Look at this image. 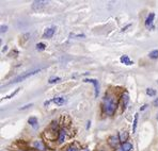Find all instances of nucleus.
I'll return each instance as SVG.
<instances>
[{"instance_id":"obj_5","label":"nucleus","mask_w":158,"mask_h":151,"mask_svg":"<svg viewBox=\"0 0 158 151\" xmlns=\"http://www.w3.org/2000/svg\"><path fill=\"white\" fill-rule=\"evenodd\" d=\"M56 32V28L55 27H50V28H47L43 33V39H51Z\"/></svg>"},{"instance_id":"obj_27","label":"nucleus","mask_w":158,"mask_h":151,"mask_svg":"<svg viewBox=\"0 0 158 151\" xmlns=\"http://www.w3.org/2000/svg\"><path fill=\"white\" fill-rule=\"evenodd\" d=\"M50 102H53V101H51V100H48V101H45V102H44V106H49V103H50Z\"/></svg>"},{"instance_id":"obj_11","label":"nucleus","mask_w":158,"mask_h":151,"mask_svg":"<svg viewBox=\"0 0 158 151\" xmlns=\"http://www.w3.org/2000/svg\"><path fill=\"white\" fill-rule=\"evenodd\" d=\"M119 143H120V137H118V136H111V137H110L109 144L111 145L112 147H116Z\"/></svg>"},{"instance_id":"obj_3","label":"nucleus","mask_w":158,"mask_h":151,"mask_svg":"<svg viewBox=\"0 0 158 151\" xmlns=\"http://www.w3.org/2000/svg\"><path fill=\"white\" fill-rule=\"evenodd\" d=\"M48 4V1H44V0H36L32 2V10L34 11H40L44 9Z\"/></svg>"},{"instance_id":"obj_10","label":"nucleus","mask_w":158,"mask_h":151,"mask_svg":"<svg viewBox=\"0 0 158 151\" xmlns=\"http://www.w3.org/2000/svg\"><path fill=\"white\" fill-rule=\"evenodd\" d=\"M33 147H34L35 149H39V150L41 151H45V146L43 145V143L41 141H35L34 143H33Z\"/></svg>"},{"instance_id":"obj_24","label":"nucleus","mask_w":158,"mask_h":151,"mask_svg":"<svg viewBox=\"0 0 158 151\" xmlns=\"http://www.w3.org/2000/svg\"><path fill=\"white\" fill-rule=\"evenodd\" d=\"M70 36H73V37H76V39H81V37H85L84 34H77V35H75V34H72Z\"/></svg>"},{"instance_id":"obj_13","label":"nucleus","mask_w":158,"mask_h":151,"mask_svg":"<svg viewBox=\"0 0 158 151\" xmlns=\"http://www.w3.org/2000/svg\"><path fill=\"white\" fill-rule=\"evenodd\" d=\"M65 136H66V133H65V130H60L59 131V138H58V142L59 144H62L65 139Z\"/></svg>"},{"instance_id":"obj_23","label":"nucleus","mask_w":158,"mask_h":151,"mask_svg":"<svg viewBox=\"0 0 158 151\" xmlns=\"http://www.w3.org/2000/svg\"><path fill=\"white\" fill-rule=\"evenodd\" d=\"M7 31H8V26L7 25L1 26V33H5Z\"/></svg>"},{"instance_id":"obj_9","label":"nucleus","mask_w":158,"mask_h":151,"mask_svg":"<svg viewBox=\"0 0 158 151\" xmlns=\"http://www.w3.org/2000/svg\"><path fill=\"white\" fill-rule=\"evenodd\" d=\"M133 150V145L129 143H123L122 146L120 147L119 151H131Z\"/></svg>"},{"instance_id":"obj_32","label":"nucleus","mask_w":158,"mask_h":151,"mask_svg":"<svg viewBox=\"0 0 158 151\" xmlns=\"http://www.w3.org/2000/svg\"><path fill=\"white\" fill-rule=\"evenodd\" d=\"M84 151H89V150H84Z\"/></svg>"},{"instance_id":"obj_26","label":"nucleus","mask_w":158,"mask_h":151,"mask_svg":"<svg viewBox=\"0 0 158 151\" xmlns=\"http://www.w3.org/2000/svg\"><path fill=\"white\" fill-rule=\"evenodd\" d=\"M153 104H154V106H156V108H158V98H156L153 101Z\"/></svg>"},{"instance_id":"obj_16","label":"nucleus","mask_w":158,"mask_h":151,"mask_svg":"<svg viewBox=\"0 0 158 151\" xmlns=\"http://www.w3.org/2000/svg\"><path fill=\"white\" fill-rule=\"evenodd\" d=\"M61 81V78L60 77H50L49 80H48V83L49 84H53V83H58Z\"/></svg>"},{"instance_id":"obj_14","label":"nucleus","mask_w":158,"mask_h":151,"mask_svg":"<svg viewBox=\"0 0 158 151\" xmlns=\"http://www.w3.org/2000/svg\"><path fill=\"white\" fill-rule=\"evenodd\" d=\"M28 123L33 128H38V118L36 117H30L28 119Z\"/></svg>"},{"instance_id":"obj_6","label":"nucleus","mask_w":158,"mask_h":151,"mask_svg":"<svg viewBox=\"0 0 158 151\" xmlns=\"http://www.w3.org/2000/svg\"><path fill=\"white\" fill-rule=\"evenodd\" d=\"M51 101H53L56 106H64V104L66 103L67 100H66V98H64V97H55V98L51 99Z\"/></svg>"},{"instance_id":"obj_21","label":"nucleus","mask_w":158,"mask_h":151,"mask_svg":"<svg viewBox=\"0 0 158 151\" xmlns=\"http://www.w3.org/2000/svg\"><path fill=\"white\" fill-rule=\"evenodd\" d=\"M146 95L150 96V97H153V96L156 95V91L153 89V88H148L146 89Z\"/></svg>"},{"instance_id":"obj_17","label":"nucleus","mask_w":158,"mask_h":151,"mask_svg":"<svg viewBox=\"0 0 158 151\" xmlns=\"http://www.w3.org/2000/svg\"><path fill=\"white\" fill-rule=\"evenodd\" d=\"M148 56H150L151 59H153V60L158 59V50H153V51H151L150 54H148Z\"/></svg>"},{"instance_id":"obj_7","label":"nucleus","mask_w":158,"mask_h":151,"mask_svg":"<svg viewBox=\"0 0 158 151\" xmlns=\"http://www.w3.org/2000/svg\"><path fill=\"white\" fill-rule=\"evenodd\" d=\"M154 18H155V14L154 13H150L146 18V20H145V27L146 28H152V26H153V21H154Z\"/></svg>"},{"instance_id":"obj_28","label":"nucleus","mask_w":158,"mask_h":151,"mask_svg":"<svg viewBox=\"0 0 158 151\" xmlns=\"http://www.w3.org/2000/svg\"><path fill=\"white\" fill-rule=\"evenodd\" d=\"M146 108H148V104H144V106L140 109V111H144V110L146 109Z\"/></svg>"},{"instance_id":"obj_25","label":"nucleus","mask_w":158,"mask_h":151,"mask_svg":"<svg viewBox=\"0 0 158 151\" xmlns=\"http://www.w3.org/2000/svg\"><path fill=\"white\" fill-rule=\"evenodd\" d=\"M66 151H78V149L76 147H70V148H67Z\"/></svg>"},{"instance_id":"obj_2","label":"nucleus","mask_w":158,"mask_h":151,"mask_svg":"<svg viewBox=\"0 0 158 151\" xmlns=\"http://www.w3.org/2000/svg\"><path fill=\"white\" fill-rule=\"evenodd\" d=\"M41 71V68H39V69H34V70H31V71H27V72H25V74H21V76H18V77H16L14 79V80L11 82L10 84H15V83H18V82H21V81H24L26 80V79H28L29 77H31V76H33V74H38V72H40Z\"/></svg>"},{"instance_id":"obj_31","label":"nucleus","mask_w":158,"mask_h":151,"mask_svg":"<svg viewBox=\"0 0 158 151\" xmlns=\"http://www.w3.org/2000/svg\"><path fill=\"white\" fill-rule=\"evenodd\" d=\"M156 119H157V120H158V114H157V116H156Z\"/></svg>"},{"instance_id":"obj_8","label":"nucleus","mask_w":158,"mask_h":151,"mask_svg":"<svg viewBox=\"0 0 158 151\" xmlns=\"http://www.w3.org/2000/svg\"><path fill=\"white\" fill-rule=\"evenodd\" d=\"M120 61H121V63L125 64V65H133V62L129 59V56H121V59H120Z\"/></svg>"},{"instance_id":"obj_29","label":"nucleus","mask_w":158,"mask_h":151,"mask_svg":"<svg viewBox=\"0 0 158 151\" xmlns=\"http://www.w3.org/2000/svg\"><path fill=\"white\" fill-rule=\"evenodd\" d=\"M7 50H8V46H4V47H3V49H2V52H5Z\"/></svg>"},{"instance_id":"obj_12","label":"nucleus","mask_w":158,"mask_h":151,"mask_svg":"<svg viewBox=\"0 0 158 151\" xmlns=\"http://www.w3.org/2000/svg\"><path fill=\"white\" fill-rule=\"evenodd\" d=\"M128 102H129V95H128L127 93H124L123 94V110H126Z\"/></svg>"},{"instance_id":"obj_18","label":"nucleus","mask_w":158,"mask_h":151,"mask_svg":"<svg viewBox=\"0 0 158 151\" xmlns=\"http://www.w3.org/2000/svg\"><path fill=\"white\" fill-rule=\"evenodd\" d=\"M46 48V45L44 43H38L36 44V50L38 51H43V50H45Z\"/></svg>"},{"instance_id":"obj_15","label":"nucleus","mask_w":158,"mask_h":151,"mask_svg":"<svg viewBox=\"0 0 158 151\" xmlns=\"http://www.w3.org/2000/svg\"><path fill=\"white\" fill-rule=\"evenodd\" d=\"M138 118H139V114L136 113L135 114V119H133V132H136V129H137V125H138Z\"/></svg>"},{"instance_id":"obj_19","label":"nucleus","mask_w":158,"mask_h":151,"mask_svg":"<svg viewBox=\"0 0 158 151\" xmlns=\"http://www.w3.org/2000/svg\"><path fill=\"white\" fill-rule=\"evenodd\" d=\"M127 137H128V133L127 132H122L120 134V142H123L124 143V141L127 139Z\"/></svg>"},{"instance_id":"obj_22","label":"nucleus","mask_w":158,"mask_h":151,"mask_svg":"<svg viewBox=\"0 0 158 151\" xmlns=\"http://www.w3.org/2000/svg\"><path fill=\"white\" fill-rule=\"evenodd\" d=\"M33 106V103H30V104H26L25 106H21V111H24V110H27V109H29V108H31V106Z\"/></svg>"},{"instance_id":"obj_30","label":"nucleus","mask_w":158,"mask_h":151,"mask_svg":"<svg viewBox=\"0 0 158 151\" xmlns=\"http://www.w3.org/2000/svg\"><path fill=\"white\" fill-rule=\"evenodd\" d=\"M90 126H91V121H88V125H87V129H89V128H90Z\"/></svg>"},{"instance_id":"obj_4","label":"nucleus","mask_w":158,"mask_h":151,"mask_svg":"<svg viewBox=\"0 0 158 151\" xmlns=\"http://www.w3.org/2000/svg\"><path fill=\"white\" fill-rule=\"evenodd\" d=\"M83 82H85V83H92V84L94 85L95 97H98V94H99V83H98V80H96V79H91V78H88V79H84Z\"/></svg>"},{"instance_id":"obj_1","label":"nucleus","mask_w":158,"mask_h":151,"mask_svg":"<svg viewBox=\"0 0 158 151\" xmlns=\"http://www.w3.org/2000/svg\"><path fill=\"white\" fill-rule=\"evenodd\" d=\"M104 108H105V112L108 115H112L116 109V101L113 96H107L104 102Z\"/></svg>"},{"instance_id":"obj_20","label":"nucleus","mask_w":158,"mask_h":151,"mask_svg":"<svg viewBox=\"0 0 158 151\" xmlns=\"http://www.w3.org/2000/svg\"><path fill=\"white\" fill-rule=\"evenodd\" d=\"M19 89H21V88H16V89H15L13 93H11L10 95H7L5 97H3V99H10V98H12V97H14V96L17 94L18 91H19Z\"/></svg>"}]
</instances>
